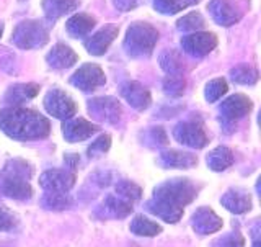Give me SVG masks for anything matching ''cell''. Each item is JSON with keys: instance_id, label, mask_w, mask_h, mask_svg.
<instances>
[{"instance_id": "cell-1", "label": "cell", "mask_w": 261, "mask_h": 247, "mask_svg": "<svg viewBox=\"0 0 261 247\" xmlns=\"http://www.w3.org/2000/svg\"><path fill=\"white\" fill-rule=\"evenodd\" d=\"M0 129L15 139H41L49 134L51 125L46 117L35 110L10 106L0 110Z\"/></svg>"}, {"instance_id": "cell-2", "label": "cell", "mask_w": 261, "mask_h": 247, "mask_svg": "<svg viewBox=\"0 0 261 247\" xmlns=\"http://www.w3.org/2000/svg\"><path fill=\"white\" fill-rule=\"evenodd\" d=\"M159 36V30L150 23L136 21L127 28L122 46L130 57H149L153 53Z\"/></svg>"}, {"instance_id": "cell-3", "label": "cell", "mask_w": 261, "mask_h": 247, "mask_svg": "<svg viewBox=\"0 0 261 247\" xmlns=\"http://www.w3.org/2000/svg\"><path fill=\"white\" fill-rule=\"evenodd\" d=\"M49 41V30L41 20H24L15 27L12 43L20 49L43 48Z\"/></svg>"}, {"instance_id": "cell-4", "label": "cell", "mask_w": 261, "mask_h": 247, "mask_svg": "<svg viewBox=\"0 0 261 247\" xmlns=\"http://www.w3.org/2000/svg\"><path fill=\"white\" fill-rule=\"evenodd\" d=\"M194 196H196V187L190 180H181V178L168 180V182L155 188L153 192V198L170 203L178 208H183L185 205L193 201Z\"/></svg>"}, {"instance_id": "cell-5", "label": "cell", "mask_w": 261, "mask_h": 247, "mask_svg": "<svg viewBox=\"0 0 261 247\" xmlns=\"http://www.w3.org/2000/svg\"><path fill=\"white\" fill-rule=\"evenodd\" d=\"M247 7L248 0H211L207 10L217 25L232 27L242 20Z\"/></svg>"}, {"instance_id": "cell-6", "label": "cell", "mask_w": 261, "mask_h": 247, "mask_svg": "<svg viewBox=\"0 0 261 247\" xmlns=\"http://www.w3.org/2000/svg\"><path fill=\"white\" fill-rule=\"evenodd\" d=\"M173 136L179 144L194 147V149H201V147L209 143V138L206 134L202 123L196 120L178 123L173 129Z\"/></svg>"}, {"instance_id": "cell-7", "label": "cell", "mask_w": 261, "mask_h": 247, "mask_svg": "<svg viewBox=\"0 0 261 247\" xmlns=\"http://www.w3.org/2000/svg\"><path fill=\"white\" fill-rule=\"evenodd\" d=\"M44 108L49 115L59 120H70L75 117L77 105L72 98L61 88H54L44 97Z\"/></svg>"}, {"instance_id": "cell-8", "label": "cell", "mask_w": 261, "mask_h": 247, "mask_svg": "<svg viewBox=\"0 0 261 247\" xmlns=\"http://www.w3.org/2000/svg\"><path fill=\"white\" fill-rule=\"evenodd\" d=\"M217 46V36L211 31H196L181 38L183 53L193 57H204Z\"/></svg>"}, {"instance_id": "cell-9", "label": "cell", "mask_w": 261, "mask_h": 247, "mask_svg": "<svg viewBox=\"0 0 261 247\" xmlns=\"http://www.w3.org/2000/svg\"><path fill=\"white\" fill-rule=\"evenodd\" d=\"M251 108H253V103L247 95L235 94L220 103L219 110H220V118H222L224 125L232 126L243 117H247V115L251 111Z\"/></svg>"}, {"instance_id": "cell-10", "label": "cell", "mask_w": 261, "mask_h": 247, "mask_svg": "<svg viewBox=\"0 0 261 247\" xmlns=\"http://www.w3.org/2000/svg\"><path fill=\"white\" fill-rule=\"evenodd\" d=\"M105 82H106L105 72L96 64H84L70 77V84L80 88L82 92H93L95 88L105 85Z\"/></svg>"}, {"instance_id": "cell-11", "label": "cell", "mask_w": 261, "mask_h": 247, "mask_svg": "<svg viewBox=\"0 0 261 247\" xmlns=\"http://www.w3.org/2000/svg\"><path fill=\"white\" fill-rule=\"evenodd\" d=\"M88 111L93 118L105 123H118L121 120V105L113 97H96L88 102Z\"/></svg>"}, {"instance_id": "cell-12", "label": "cell", "mask_w": 261, "mask_h": 247, "mask_svg": "<svg viewBox=\"0 0 261 247\" xmlns=\"http://www.w3.org/2000/svg\"><path fill=\"white\" fill-rule=\"evenodd\" d=\"M41 187L46 192H56V193H67L75 184V175L69 170H46L39 178Z\"/></svg>"}, {"instance_id": "cell-13", "label": "cell", "mask_w": 261, "mask_h": 247, "mask_svg": "<svg viewBox=\"0 0 261 247\" xmlns=\"http://www.w3.org/2000/svg\"><path fill=\"white\" fill-rule=\"evenodd\" d=\"M118 35H119V27L110 23V25H105L101 30H98L95 35L88 36V39H85L84 44L90 54L103 56L108 51V48L111 46L113 41L118 38Z\"/></svg>"}, {"instance_id": "cell-14", "label": "cell", "mask_w": 261, "mask_h": 247, "mask_svg": "<svg viewBox=\"0 0 261 247\" xmlns=\"http://www.w3.org/2000/svg\"><path fill=\"white\" fill-rule=\"evenodd\" d=\"M121 95L137 111L147 110L152 103V97L149 90H147V87H144L141 82H136V80L122 84Z\"/></svg>"}, {"instance_id": "cell-15", "label": "cell", "mask_w": 261, "mask_h": 247, "mask_svg": "<svg viewBox=\"0 0 261 247\" xmlns=\"http://www.w3.org/2000/svg\"><path fill=\"white\" fill-rule=\"evenodd\" d=\"M96 131H98V126L87 121L85 118H70L62 126L64 138L70 143L85 141V139H88L92 134H95Z\"/></svg>"}, {"instance_id": "cell-16", "label": "cell", "mask_w": 261, "mask_h": 247, "mask_svg": "<svg viewBox=\"0 0 261 247\" xmlns=\"http://www.w3.org/2000/svg\"><path fill=\"white\" fill-rule=\"evenodd\" d=\"M191 221H193V229L199 234H211L222 228V219L209 208H199L193 215Z\"/></svg>"}, {"instance_id": "cell-17", "label": "cell", "mask_w": 261, "mask_h": 247, "mask_svg": "<svg viewBox=\"0 0 261 247\" xmlns=\"http://www.w3.org/2000/svg\"><path fill=\"white\" fill-rule=\"evenodd\" d=\"M46 61L53 69H67L79 61V56L75 54V51H72V48H69L67 44L57 43L51 51L46 54Z\"/></svg>"}, {"instance_id": "cell-18", "label": "cell", "mask_w": 261, "mask_h": 247, "mask_svg": "<svg viewBox=\"0 0 261 247\" xmlns=\"http://www.w3.org/2000/svg\"><path fill=\"white\" fill-rule=\"evenodd\" d=\"M0 190H2L4 195L10 196V198H15V200H27L33 193L27 178L13 177V175H2Z\"/></svg>"}, {"instance_id": "cell-19", "label": "cell", "mask_w": 261, "mask_h": 247, "mask_svg": "<svg viewBox=\"0 0 261 247\" xmlns=\"http://www.w3.org/2000/svg\"><path fill=\"white\" fill-rule=\"evenodd\" d=\"M95 25H96L95 16L88 13H75L65 23V30H67V33L72 38H85L95 28Z\"/></svg>"}, {"instance_id": "cell-20", "label": "cell", "mask_w": 261, "mask_h": 247, "mask_svg": "<svg viewBox=\"0 0 261 247\" xmlns=\"http://www.w3.org/2000/svg\"><path fill=\"white\" fill-rule=\"evenodd\" d=\"M160 166L163 167H176V169H188L198 164V158L188 152H179V151H165L160 154L159 158Z\"/></svg>"}, {"instance_id": "cell-21", "label": "cell", "mask_w": 261, "mask_h": 247, "mask_svg": "<svg viewBox=\"0 0 261 247\" xmlns=\"http://www.w3.org/2000/svg\"><path fill=\"white\" fill-rule=\"evenodd\" d=\"M80 0H43V10L49 21H56L61 16L73 12Z\"/></svg>"}, {"instance_id": "cell-22", "label": "cell", "mask_w": 261, "mask_h": 247, "mask_svg": "<svg viewBox=\"0 0 261 247\" xmlns=\"http://www.w3.org/2000/svg\"><path fill=\"white\" fill-rule=\"evenodd\" d=\"M38 92H39L38 84H16L7 90L5 102L10 103L12 106H18L23 102L35 98L38 95Z\"/></svg>"}, {"instance_id": "cell-23", "label": "cell", "mask_w": 261, "mask_h": 247, "mask_svg": "<svg viewBox=\"0 0 261 247\" xmlns=\"http://www.w3.org/2000/svg\"><path fill=\"white\" fill-rule=\"evenodd\" d=\"M147 210L153 213V215H157L159 218H162L163 221H167V223H178L183 216V208L173 207V205L157 198H152L147 203Z\"/></svg>"}, {"instance_id": "cell-24", "label": "cell", "mask_w": 261, "mask_h": 247, "mask_svg": "<svg viewBox=\"0 0 261 247\" xmlns=\"http://www.w3.org/2000/svg\"><path fill=\"white\" fill-rule=\"evenodd\" d=\"M220 203H222L228 211L237 213V215H240V213H247L251 208L250 195L242 192V190H228L222 196Z\"/></svg>"}, {"instance_id": "cell-25", "label": "cell", "mask_w": 261, "mask_h": 247, "mask_svg": "<svg viewBox=\"0 0 261 247\" xmlns=\"http://www.w3.org/2000/svg\"><path fill=\"white\" fill-rule=\"evenodd\" d=\"M160 68L167 74H181L185 71V59L175 49H165L160 57Z\"/></svg>"}, {"instance_id": "cell-26", "label": "cell", "mask_w": 261, "mask_h": 247, "mask_svg": "<svg viewBox=\"0 0 261 247\" xmlns=\"http://www.w3.org/2000/svg\"><path fill=\"white\" fill-rule=\"evenodd\" d=\"M232 164H233V154L228 147L219 146L207 155V166L216 172L225 170L227 167H230Z\"/></svg>"}, {"instance_id": "cell-27", "label": "cell", "mask_w": 261, "mask_h": 247, "mask_svg": "<svg viewBox=\"0 0 261 247\" xmlns=\"http://www.w3.org/2000/svg\"><path fill=\"white\" fill-rule=\"evenodd\" d=\"M103 208L106 211V215H110L113 218H124L133 211V207H130L129 201L119 198V196H114V195H110L108 198L105 200Z\"/></svg>"}, {"instance_id": "cell-28", "label": "cell", "mask_w": 261, "mask_h": 247, "mask_svg": "<svg viewBox=\"0 0 261 247\" xmlns=\"http://www.w3.org/2000/svg\"><path fill=\"white\" fill-rule=\"evenodd\" d=\"M201 0H153L155 10L165 15H175L178 12H183L185 8L199 4Z\"/></svg>"}, {"instance_id": "cell-29", "label": "cell", "mask_w": 261, "mask_h": 247, "mask_svg": "<svg viewBox=\"0 0 261 247\" xmlns=\"http://www.w3.org/2000/svg\"><path fill=\"white\" fill-rule=\"evenodd\" d=\"M230 77L237 84L242 85H253L258 82V71L250 64H240L230 69Z\"/></svg>"}, {"instance_id": "cell-30", "label": "cell", "mask_w": 261, "mask_h": 247, "mask_svg": "<svg viewBox=\"0 0 261 247\" xmlns=\"http://www.w3.org/2000/svg\"><path fill=\"white\" fill-rule=\"evenodd\" d=\"M130 231L137 236L150 237V236H157L159 233H162V226L153 223V221H150V219H147L142 215H139L130 221Z\"/></svg>"}, {"instance_id": "cell-31", "label": "cell", "mask_w": 261, "mask_h": 247, "mask_svg": "<svg viewBox=\"0 0 261 247\" xmlns=\"http://www.w3.org/2000/svg\"><path fill=\"white\" fill-rule=\"evenodd\" d=\"M185 88H186V80L181 74H168V76L163 79V90H165V94L170 97L183 95Z\"/></svg>"}, {"instance_id": "cell-32", "label": "cell", "mask_w": 261, "mask_h": 247, "mask_svg": "<svg viewBox=\"0 0 261 247\" xmlns=\"http://www.w3.org/2000/svg\"><path fill=\"white\" fill-rule=\"evenodd\" d=\"M204 25H206L204 16L199 12H191L176 21V28L179 31H194L196 33L198 30L204 28Z\"/></svg>"}, {"instance_id": "cell-33", "label": "cell", "mask_w": 261, "mask_h": 247, "mask_svg": "<svg viewBox=\"0 0 261 247\" xmlns=\"http://www.w3.org/2000/svg\"><path fill=\"white\" fill-rule=\"evenodd\" d=\"M227 90H228L227 82L222 77H219V79H214V80L207 82L206 92H204V95H206V100L209 103H214V102L219 100V98H222V95H225Z\"/></svg>"}, {"instance_id": "cell-34", "label": "cell", "mask_w": 261, "mask_h": 247, "mask_svg": "<svg viewBox=\"0 0 261 247\" xmlns=\"http://www.w3.org/2000/svg\"><path fill=\"white\" fill-rule=\"evenodd\" d=\"M70 198L67 193H56V192H47L43 198V205L47 210H64L70 207Z\"/></svg>"}, {"instance_id": "cell-35", "label": "cell", "mask_w": 261, "mask_h": 247, "mask_svg": "<svg viewBox=\"0 0 261 247\" xmlns=\"http://www.w3.org/2000/svg\"><path fill=\"white\" fill-rule=\"evenodd\" d=\"M116 192L119 193L118 196L126 201H134V200H139L142 195V190L141 187H137L136 184L129 182V180H121V182L116 185Z\"/></svg>"}, {"instance_id": "cell-36", "label": "cell", "mask_w": 261, "mask_h": 247, "mask_svg": "<svg viewBox=\"0 0 261 247\" xmlns=\"http://www.w3.org/2000/svg\"><path fill=\"white\" fill-rule=\"evenodd\" d=\"M110 146H111V138L108 134H103L88 147V155H90V158H98V155H101V154H105L106 151H108Z\"/></svg>"}, {"instance_id": "cell-37", "label": "cell", "mask_w": 261, "mask_h": 247, "mask_svg": "<svg viewBox=\"0 0 261 247\" xmlns=\"http://www.w3.org/2000/svg\"><path fill=\"white\" fill-rule=\"evenodd\" d=\"M145 139L149 143H152V146H167L168 143V138L167 133L163 128H150L149 131L145 133Z\"/></svg>"}, {"instance_id": "cell-38", "label": "cell", "mask_w": 261, "mask_h": 247, "mask_svg": "<svg viewBox=\"0 0 261 247\" xmlns=\"http://www.w3.org/2000/svg\"><path fill=\"white\" fill-rule=\"evenodd\" d=\"M15 226H16V216L8 208L0 205V229L2 231H10Z\"/></svg>"}, {"instance_id": "cell-39", "label": "cell", "mask_w": 261, "mask_h": 247, "mask_svg": "<svg viewBox=\"0 0 261 247\" xmlns=\"http://www.w3.org/2000/svg\"><path fill=\"white\" fill-rule=\"evenodd\" d=\"M0 68L7 72H15L16 68V57L13 53L8 51L7 48H0Z\"/></svg>"}, {"instance_id": "cell-40", "label": "cell", "mask_w": 261, "mask_h": 247, "mask_svg": "<svg viewBox=\"0 0 261 247\" xmlns=\"http://www.w3.org/2000/svg\"><path fill=\"white\" fill-rule=\"evenodd\" d=\"M245 241L243 237L239 234H230V236H224L222 239H219L214 242V247H243Z\"/></svg>"}, {"instance_id": "cell-41", "label": "cell", "mask_w": 261, "mask_h": 247, "mask_svg": "<svg viewBox=\"0 0 261 247\" xmlns=\"http://www.w3.org/2000/svg\"><path fill=\"white\" fill-rule=\"evenodd\" d=\"M139 0H113V5L118 8L119 12H129L136 8Z\"/></svg>"}, {"instance_id": "cell-42", "label": "cell", "mask_w": 261, "mask_h": 247, "mask_svg": "<svg viewBox=\"0 0 261 247\" xmlns=\"http://www.w3.org/2000/svg\"><path fill=\"white\" fill-rule=\"evenodd\" d=\"M64 162H65V166H67V169L73 170L79 164V155L77 154H67L64 158Z\"/></svg>"}, {"instance_id": "cell-43", "label": "cell", "mask_w": 261, "mask_h": 247, "mask_svg": "<svg viewBox=\"0 0 261 247\" xmlns=\"http://www.w3.org/2000/svg\"><path fill=\"white\" fill-rule=\"evenodd\" d=\"M4 35V23H0V38Z\"/></svg>"}]
</instances>
